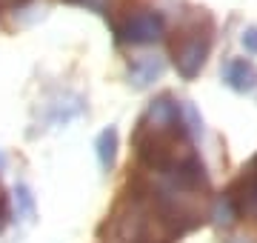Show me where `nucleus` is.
<instances>
[{"mask_svg": "<svg viewBox=\"0 0 257 243\" xmlns=\"http://www.w3.org/2000/svg\"><path fill=\"white\" fill-rule=\"evenodd\" d=\"M66 3H74V6H86V9L100 12V15H106V9H109V0H66Z\"/></svg>", "mask_w": 257, "mask_h": 243, "instance_id": "obj_6", "label": "nucleus"}, {"mask_svg": "<svg viewBox=\"0 0 257 243\" xmlns=\"http://www.w3.org/2000/svg\"><path fill=\"white\" fill-rule=\"evenodd\" d=\"M114 146H117V132L114 129L100 132V138H97V158H100L103 169L111 166V160H114Z\"/></svg>", "mask_w": 257, "mask_h": 243, "instance_id": "obj_5", "label": "nucleus"}, {"mask_svg": "<svg viewBox=\"0 0 257 243\" xmlns=\"http://www.w3.org/2000/svg\"><path fill=\"white\" fill-rule=\"evenodd\" d=\"M114 35L123 43H155L163 38V15L152 9H140V12H128L123 20H114Z\"/></svg>", "mask_w": 257, "mask_h": 243, "instance_id": "obj_2", "label": "nucleus"}, {"mask_svg": "<svg viewBox=\"0 0 257 243\" xmlns=\"http://www.w3.org/2000/svg\"><path fill=\"white\" fill-rule=\"evenodd\" d=\"M223 206L231 217L257 215V155L248 160V166L240 172V178L223 195Z\"/></svg>", "mask_w": 257, "mask_h": 243, "instance_id": "obj_3", "label": "nucleus"}, {"mask_svg": "<svg viewBox=\"0 0 257 243\" xmlns=\"http://www.w3.org/2000/svg\"><path fill=\"white\" fill-rule=\"evenodd\" d=\"M226 83L234 89V92H251L257 89V69L248 60H231L226 66Z\"/></svg>", "mask_w": 257, "mask_h": 243, "instance_id": "obj_4", "label": "nucleus"}, {"mask_svg": "<svg viewBox=\"0 0 257 243\" xmlns=\"http://www.w3.org/2000/svg\"><path fill=\"white\" fill-rule=\"evenodd\" d=\"M211 35H214V23L206 12H192L180 20L172 38V60L175 69L186 80H192L203 69L206 57L211 52Z\"/></svg>", "mask_w": 257, "mask_h": 243, "instance_id": "obj_1", "label": "nucleus"}, {"mask_svg": "<svg viewBox=\"0 0 257 243\" xmlns=\"http://www.w3.org/2000/svg\"><path fill=\"white\" fill-rule=\"evenodd\" d=\"M243 43H246L251 52H257V29H248L246 35H243Z\"/></svg>", "mask_w": 257, "mask_h": 243, "instance_id": "obj_8", "label": "nucleus"}, {"mask_svg": "<svg viewBox=\"0 0 257 243\" xmlns=\"http://www.w3.org/2000/svg\"><path fill=\"white\" fill-rule=\"evenodd\" d=\"M6 223H9V197L0 189V232L6 229Z\"/></svg>", "mask_w": 257, "mask_h": 243, "instance_id": "obj_7", "label": "nucleus"}]
</instances>
